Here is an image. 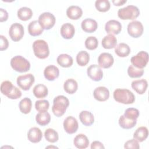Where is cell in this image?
I'll use <instances>...</instances> for the list:
<instances>
[{
  "instance_id": "cell-46",
  "label": "cell",
  "mask_w": 149,
  "mask_h": 149,
  "mask_svg": "<svg viewBox=\"0 0 149 149\" xmlns=\"http://www.w3.org/2000/svg\"><path fill=\"white\" fill-rule=\"evenodd\" d=\"M91 149H99V148H105L103 144L99 141H94L91 144Z\"/></svg>"
},
{
  "instance_id": "cell-10",
  "label": "cell",
  "mask_w": 149,
  "mask_h": 149,
  "mask_svg": "<svg viewBox=\"0 0 149 149\" xmlns=\"http://www.w3.org/2000/svg\"><path fill=\"white\" fill-rule=\"evenodd\" d=\"M127 33L133 38L140 37L143 33L144 28L142 23L137 20H134L130 22L127 25Z\"/></svg>"
},
{
  "instance_id": "cell-13",
  "label": "cell",
  "mask_w": 149,
  "mask_h": 149,
  "mask_svg": "<svg viewBox=\"0 0 149 149\" xmlns=\"http://www.w3.org/2000/svg\"><path fill=\"white\" fill-rule=\"evenodd\" d=\"M88 76L95 81H100L103 77V72L101 68L98 65H91L87 70Z\"/></svg>"
},
{
  "instance_id": "cell-43",
  "label": "cell",
  "mask_w": 149,
  "mask_h": 149,
  "mask_svg": "<svg viewBox=\"0 0 149 149\" xmlns=\"http://www.w3.org/2000/svg\"><path fill=\"white\" fill-rule=\"evenodd\" d=\"M125 148H139L140 146L139 144V141L136 139H133L127 141L124 145Z\"/></svg>"
},
{
  "instance_id": "cell-20",
  "label": "cell",
  "mask_w": 149,
  "mask_h": 149,
  "mask_svg": "<svg viewBox=\"0 0 149 149\" xmlns=\"http://www.w3.org/2000/svg\"><path fill=\"white\" fill-rule=\"evenodd\" d=\"M132 88L139 94H143L147 88L148 83L145 79L134 80L131 84Z\"/></svg>"
},
{
  "instance_id": "cell-15",
  "label": "cell",
  "mask_w": 149,
  "mask_h": 149,
  "mask_svg": "<svg viewBox=\"0 0 149 149\" xmlns=\"http://www.w3.org/2000/svg\"><path fill=\"white\" fill-rule=\"evenodd\" d=\"M105 30L109 34H118L122 30V25L116 20H110L106 23Z\"/></svg>"
},
{
  "instance_id": "cell-9",
  "label": "cell",
  "mask_w": 149,
  "mask_h": 149,
  "mask_svg": "<svg viewBox=\"0 0 149 149\" xmlns=\"http://www.w3.org/2000/svg\"><path fill=\"white\" fill-rule=\"evenodd\" d=\"M35 80L34 76L31 74L28 73L24 75H20L17 78V84L19 87L23 90H29Z\"/></svg>"
},
{
  "instance_id": "cell-35",
  "label": "cell",
  "mask_w": 149,
  "mask_h": 149,
  "mask_svg": "<svg viewBox=\"0 0 149 149\" xmlns=\"http://www.w3.org/2000/svg\"><path fill=\"white\" fill-rule=\"evenodd\" d=\"M137 123V120H132L126 118L124 115H122L119 119V125L125 129H129L133 128Z\"/></svg>"
},
{
  "instance_id": "cell-26",
  "label": "cell",
  "mask_w": 149,
  "mask_h": 149,
  "mask_svg": "<svg viewBox=\"0 0 149 149\" xmlns=\"http://www.w3.org/2000/svg\"><path fill=\"white\" fill-rule=\"evenodd\" d=\"M101 44L104 48L111 49L116 46L117 39L113 34H108L103 38Z\"/></svg>"
},
{
  "instance_id": "cell-22",
  "label": "cell",
  "mask_w": 149,
  "mask_h": 149,
  "mask_svg": "<svg viewBox=\"0 0 149 149\" xmlns=\"http://www.w3.org/2000/svg\"><path fill=\"white\" fill-rule=\"evenodd\" d=\"M83 14V10L80 7L76 5H72L66 10L67 16L72 20H77L80 18Z\"/></svg>"
},
{
  "instance_id": "cell-14",
  "label": "cell",
  "mask_w": 149,
  "mask_h": 149,
  "mask_svg": "<svg viewBox=\"0 0 149 149\" xmlns=\"http://www.w3.org/2000/svg\"><path fill=\"white\" fill-rule=\"evenodd\" d=\"M114 59L112 55L107 52H103L101 54L98 58V63L100 68H109L113 65Z\"/></svg>"
},
{
  "instance_id": "cell-16",
  "label": "cell",
  "mask_w": 149,
  "mask_h": 149,
  "mask_svg": "<svg viewBox=\"0 0 149 149\" xmlns=\"http://www.w3.org/2000/svg\"><path fill=\"white\" fill-rule=\"evenodd\" d=\"M93 95L94 98L98 101H105L109 97V90L103 86L98 87L94 90Z\"/></svg>"
},
{
  "instance_id": "cell-29",
  "label": "cell",
  "mask_w": 149,
  "mask_h": 149,
  "mask_svg": "<svg viewBox=\"0 0 149 149\" xmlns=\"http://www.w3.org/2000/svg\"><path fill=\"white\" fill-rule=\"evenodd\" d=\"M33 93L36 97L42 98L48 95V91L46 86L43 84H38L34 87Z\"/></svg>"
},
{
  "instance_id": "cell-24",
  "label": "cell",
  "mask_w": 149,
  "mask_h": 149,
  "mask_svg": "<svg viewBox=\"0 0 149 149\" xmlns=\"http://www.w3.org/2000/svg\"><path fill=\"white\" fill-rule=\"evenodd\" d=\"M79 119L81 122L85 126H91L94 122L93 114L88 111H83L79 114Z\"/></svg>"
},
{
  "instance_id": "cell-33",
  "label": "cell",
  "mask_w": 149,
  "mask_h": 149,
  "mask_svg": "<svg viewBox=\"0 0 149 149\" xmlns=\"http://www.w3.org/2000/svg\"><path fill=\"white\" fill-rule=\"evenodd\" d=\"M19 107L22 113L24 114L29 113L30 112L32 107L31 100L27 97L23 98L19 102Z\"/></svg>"
},
{
  "instance_id": "cell-4",
  "label": "cell",
  "mask_w": 149,
  "mask_h": 149,
  "mask_svg": "<svg viewBox=\"0 0 149 149\" xmlns=\"http://www.w3.org/2000/svg\"><path fill=\"white\" fill-rule=\"evenodd\" d=\"M11 67L16 72L23 73L29 70L30 63L29 61L21 55H16L10 60Z\"/></svg>"
},
{
  "instance_id": "cell-3",
  "label": "cell",
  "mask_w": 149,
  "mask_h": 149,
  "mask_svg": "<svg viewBox=\"0 0 149 149\" xmlns=\"http://www.w3.org/2000/svg\"><path fill=\"white\" fill-rule=\"evenodd\" d=\"M1 93L8 98L16 100L22 96V92L19 88L13 86L11 81L8 80L3 81L1 84Z\"/></svg>"
},
{
  "instance_id": "cell-36",
  "label": "cell",
  "mask_w": 149,
  "mask_h": 149,
  "mask_svg": "<svg viewBox=\"0 0 149 149\" xmlns=\"http://www.w3.org/2000/svg\"><path fill=\"white\" fill-rule=\"evenodd\" d=\"M90 55L85 51H80L76 55V62L80 66H86L89 62Z\"/></svg>"
},
{
  "instance_id": "cell-25",
  "label": "cell",
  "mask_w": 149,
  "mask_h": 149,
  "mask_svg": "<svg viewBox=\"0 0 149 149\" xmlns=\"http://www.w3.org/2000/svg\"><path fill=\"white\" fill-rule=\"evenodd\" d=\"M44 29L40 26L38 21L34 20L31 22L28 26L29 33L32 36H37L42 34Z\"/></svg>"
},
{
  "instance_id": "cell-30",
  "label": "cell",
  "mask_w": 149,
  "mask_h": 149,
  "mask_svg": "<svg viewBox=\"0 0 149 149\" xmlns=\"http://www.w3.org/2000/svg\"><path fill=\"white\" fill-rule=\"evenodd\" d=\"M115 52L119 57H126L130 54V48L129 46L125 43H119L115 47Z\"/></svg>"
},
{
  "instance_id": "cell-48",
  "label": "cell",
  "mask_w": 149,
  "mask_h": 149,
  "mask_svg": "<svg viewBox=\"0 0 149 149\" xmlns=\"http://www.w3.org/2000/svg\"><path fill=\"white\" fill-rule=\"evenodd\" d=\"M51 148H53V147H54V148H57L56 147H53V146H48V147H46V148H51Z\"/></svg>"
},
{
  "instance_id": "cell-39",
  "label": "cell",
  "mask_w": 149,
  "mask_h": 149,
  "mask_svg": "<svg viewBox=\"0 0 149 149\" xmlns=\"http://www.w3.org/2000/svg\"><path fill=\"white\" fill-rule=\"evenodd\" d=\"M96 9L101 12H105L110 9V3L108 0H97L95 2Z\"/></svg>"
},
{
  "instance_id": "cell-18",
  "label": "cell",
  "mask_w": 149,
  "mask_h": 149,
  "mask_svg": "<svg viewBox=\"0 0 149 149\" xmlns=\"http://www.w3.org/2000/svg\"><path fill=\"white\" fill-rule=\"evenodd\" d=\"M45 78L49 81H53L59 75V69L54 65H49L47 66L44 70Z\"/></svg>"
},
{
  "instance_id": "cell-21",
  "label": "cell",
  "mask_w": 149,
  "mask_h": 149,
  "mask_svg": "<svg viewBox=\"0 0 149 149\" xmlns=\"http://www.w3.org/2000/svg\"><path fill=\"white\" fill-rule=\"evenodd\" d=\"M61 34L63 38L65 39H70L72 38L75 33V29L73 24L66 23L61 26L60 30Z\"/></svg>"
},
{
  "instance_id": "cell-40",
  "label": "cell",
  "mask_w": 149,
  "mask_h": 149,
  "mask_svg": "<svg viewBox=\"0 0 149 149\" xmlns=\"http://www.w3.org/2000/svg\"><path fill=\"white\" fill-rule=\"evenodd\" d=\"M84 44L87 49L89 50H94L97 48L98 41L96 37L94 36H90L86 38Z\"/></svg>"
},
{
  "instance_id": "cell-37",
  "label": "cell",
  "mask_w": 149,
  "mask_h": 149,
  "mask_svg": "<svg viewBox=\"0 0 149 149\" xmlns=\"http://www.w3.org/2000/svg\"><path fill=\"white\" fill-rule=\"evenodd\" d=\"M45 139L50 143H55L58 140L59 136L58 132L53 129H47L44 132Z\"/></svg>"
},
{
  "instance_id": "cell-45",
  "label": "cell",
  "mask_w": 149,
  "mask_h": 149,
  "mask_svg": "<svg viewBox=\"0 0 149 149\" xmlns=\"http://www.w3.org/2000/svg\"><path fill=\"white\" fill-rule=\"evenodd\" d=\"M8 18V13L7 11L2 8L0 9V22H3L7 20Z\"/></svg>"
},
{
  "instance_id": "cell-42",
  "label": "cell",
  "mask_w": 149,
  "mask_h": 149,
  "mask_svg": "<svg viewBox=\"0 0 149 149\" xmlns=\"http://www.w3.org/2000/svg\"><path fill=\"white\" fill-rule=\"evenodd\" d=\"M49 106L48 101L45 100H38L36 101L35 108L38 112H45L47 111Z\"/></svg>"
},
{
  "instance_id": "cell-38",
  "label": "cell",
  "mask_w": 149,
  "mask_h": 149,
  "mask_svg": "<svg viewBox=\"0 0 149 149\" xmlns=\"http://www.w3.org/2000/svg\"><path fill=\"white\" fill-rule=\"evenodd\" d=\"M143 69H139L134 67L133 65H130L127 69V74L131 78H138L143 75Z\"/></svg>"
},
{
  "instance_id": "cell-32",
  "label": "cell",
  "mask_w": 149,
  "mask_h": 149,
  "mask_svg": "<svg viewBox=\"0 0 149 149\" xmlns=\"http://www.w3.org/2000/svg\"><path fill=\"white\" fill-rule=\"evenodd\" d=\"M36 120L38 125L45 126L50 122L51 115L47 111L39 112V113L36 115Z\"/></svg>"
},
{
  "instance_id": "cell-12",
  "label": "cell",
  "mask_w": 149,
  "mask_h": 149,
  "mask_svg": "<svg viewBox=\"0 0 149 149\" xmlns=\"http://www.w3.org/2000/svg\"><path fill=\"white\" fill-rule=\"evenodd\" d=\"M79 124L77 119L72 116H68L63 122V128L65 132L68 134H73L78 129Z\"/></svg>"
},
{
  "instance_id": "cell-5",
  "label": "cell",
  "mask_w": 149,
  "mask_h": 149,
  "mask_svg": "<svg viewBox=\"0 0 149 149\" xmlns=\"http://www.w3.org/2000/svg\"><path fill=\"white\" fill-rule=\"evenodd\" d=\"M34 55L39 59H45L49 54V49L47 42L43 40H36L33 44Z\"/></svg>"
},
{
  "instance_id": "cell-1",
  "label": "cell",
  "mask_w": 149,
  "mask_h": 149,
  "mask_svg": "<svg viewBox=\"0 0 149 149\" xmlns=\"http://www.w3.org/2000/svg\"><path fill=\"white\" fill-rule=\"evenodd\" d=\"M69 105V101L64 95H58L53 101L52 111L57 117L62 116L65 112Z\"/></svg>"
},
{
  "instance_id": "cell-2",
  "label": "cell",
  "mask_w": 149,
  "mask_h": 149,
  "mask_svg": "<svg viewBox=\"0 0 149 149\" xmlns=\"http://www.w3.org/2000/svg\"><path fill=\"white\" fill-rule=\"evenodd\" d=\"M115 100L124 104H133L135 101V96L133 93L128 89L117 88L113 94Z\"/></svg>"
},
{
  "instance_id": "cell-7",
  "label": "cell",
  "mask_w": 149,
  "mask_h": 149,
  "mask_svg": "<svg viewBox=\"0 0 149 149\" xmlns=\"http://www.w3.org/2000/svg\"><path fill=\"white\" fill-rule=\"evenodd\" d=\"M55 17L50 12H44L38 17V22L43 29L49 30L55 25Z\"/></svg>"
},
{
  "instance_id": "cell-31",
  "label": "cell",
  "mask_w": 149,
  "mask_h": 149,
  "mask_svg": "<svg viewBox=\"0 0 149 149\" xmlns=\"http://www.w3.org/2000/svg\"><path fill=\"white\" fill-rule=\"evenodd\" d=\"M77 83L73 79H69L66 80L63 84V88L65 91L70 94H74L77 91Z\"/></svg>"
},
{
  "instance_id": "cell-27",
  "label": "cell",
  "mask_w": 149,
  "mask_h": 149,
  "mask_svg": "<svg viewBox=\"0 0 149 149\" xmlns=\"http://www.w3.org/2000/svg\"><path fill=\"white\" fill-rule=\"evenodd\" d=\"M58 63L63 68H69L73 65V58L66 54H60L57 58Z\"/></svg>"
},
{
  "instance_id": "cell-19",
  "label": "cell",
  "mask_w": 149,
  "mask_h": 149,
  "mask_svg": "<svg viewBox=\"0 0 149 149\" xmlns=\"http://www.w3.org/2000/svg\"><path fill=\"white\" fill-rule=\"evenodd\" d=\"M42 137L41 130L37 127H33L29 129L27 133L28 140L33 143H37L41 141Z\"/></svg>"
},
{
  "instance_id": "cell-34",
  "label": "cell",
  "mask_w": 149,
  "mask_h": 149,
  "mask_svg": "<svg viewBox=\"0 0 149 149\" xmlns=\"http://www.w3.org/2000/svg\"><path fill=\"white\" fill-rule=\"evenodd\" d=\"M33 16L31 9L28 7H22L17 10V17L21 20L27 21Z\"/></svg>"
},
{
  "instance_id": "cell-28",
  "label": "cell",
  "mask_w": 149,
  "mask_h": 149,
  "mask_svg": "<svg viewBox=\"0 0 149 149\" xmlns=\"http://www.w3.org/2000/svg\"><path fill=\"white\" fill-rule=\"evenodd\" d=\"M148 130L145 126L138 127L133 134V138L139 142L144 141L148 137Z\"/></svg>"
},
{
  "instance_id": "cell-11",
  "label": "cell",
  "mask_w": 149,
  "mask_h": 149,
  "mask_svg": "<svg viewBox=\"0 0 149 149\" xmlns=\"http://www.w3.org/2000/svg\"><path fill=\"white\" fill-rule=\"evenodd\" d=\"M24 31L23 26L18 23L12 24L9 30V34L10 38L14 41L20 40L24 36Z\"/></svg>"
},
{
  "instance_id": "cell-44",
  "label": "cell",
  "mask_w": 149,
  "mask_h": 149,
  "mask_svg": "<svg viewBox=\"0 0 149 149\" xmlns=\"http://www.w3.org/2000/svg\"><path fill=\"white\" fill-rule=\"evenodd\" d=\"M0 38H1V45H0V50L1 51H3L6 49L8 48L9 46V42L7 38L2 36H0Z\"/></svg>"
},
{
  "instance_id": "cell-23",
  "label": "cell",
  "mask_w": 149,
  "mask_h": 149,
  "mask_svg": "<svg viewBox=\"0 0 149 149\" xmlns=\"http://www.w3.org/2000/svg\"><path fill=\"white\" fill-rule=\"evenodd\" d=\"M73 143L76 148L84 149L88 146L89 140L85 134H79L74 137Z\"/></svg>"
},
{
  "instance_id": "cell-41",
  "label": "cell",
  "mask_w": 149,
  "mask_h": 149,
  "mask_svg": "<svg viewBox=\"0 0 149 149\" xmlns=\"http://www.w3.org/2000/svg\"><path fill=\"white\" fill-rule=\"evenodd\" d=\"M124 116L132 120H137L139 116V111L134 108H127L124 113Z\"/></svg>"
},
{
  "instance_id": "cell-6",
  "label": "cell",
  "mask_w": 149,
  "mask_h": 149,
  "mask_svg": "<svg viewBox=\"0 0 149 149\" xmlns=\"http://www.w3.org/2000/svg\"><path fill=\"white\" fill-rule=\"evenodd\" d=\"M140 15L139 8L132 5L120 8L118 11V16L122 20H133Z\"/></svg>"
},
{
  "instance_id": "cell-8",
  "label": "cell",
  "mask_w": 149,
  "mask_h": 149,
  "mask_svg": "<svg viewBox=\"0 0 149 149\" xmlns=\"http://www.w3.org/2000/svg\"><path fill=\"white\" fill-rule=\"evenodd\" d=\"M130 61L134 67L143 69L148 62V54L146 51H140L137 55L132 57Z\"/></svg>"
},
{
  "instance_id": "cell-17",
  "label": "cell",
  "mask_w": 149,
  "mask_h": 149,
  "mask_svg": "<svg viewBox=\"0 0 149 149\" xmlns=\"http://www.w3.org/2000/svg\"><path fill=\"white\" fill-rule=\"evenodd\" d=\"M81 26L84 31L91 33L94 32L97 30L98 27V23L93 19L87 18L82 21Z\"/></svg>"
},
{
  "instance_id": "cell-47",
  "label": "cell",
  "mask_w": 149,
  "mask_h": 149,
  "mask_svg": "<svg viewBox=\"0 0 149 149\" xmlns=\"http://www.w3.org/2000/svg\"><path fill=\"white\" fill-rule=\"evenodd\" d=\"M112 2L115 6H120L123 5L125 3H126L127 1L126 0H113Z\"/></svg>"
}]
</instances>
